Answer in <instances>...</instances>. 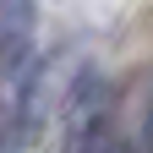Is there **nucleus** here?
<instances>
[{
    "mask_svg": "<svg viewBox=\"0 0 153 153\" xmlns=\"http://www.w3.org/2000/svg\"><path fill=\"white\" fill-rule=\"evenodd\" d=\"M38 11L33 0H0V115L27 120L38 93Z\"/></svg>",
    "mask_w": 153,
    "mask_h": 153,
    "instance_id": "obj_1",
    "label": "nucleus"
},
{
    "mask_svg": "<svg viewBox=\"0 0 153 153\" xmlns=\"http://www.w3.org/2000/svg\"><path fill=\"white\" fill-rule=\"evenodd\" d=\"M60 153H131V142H120L109 126H99V131H88L82 142H66Z\"/></svg>",
    "mask_w": 153,
    "mask_h": 153,
    "instance_id": "obj_2",
    "label": "nucleus"
},
{
    "mask_svg": "<svg viewBox=\"0 0 153 153\" xmlns=\"http://www.w3.org/2000/svg\"><path fill=\"white\" fill-rule=\"evenodd\" d=\"M142 148L153 153V99H148V109H142Z\"/></svg>",
    "mask_w": 153,
    "mask_h": 153,
    "instance_id": "obj_3",
    "label": "nucleus"
},
{
    "mask_svg": "<svg viewBox=\"0 0 153 153\" xmlns=\"http://www.w3.org/2000/svg\"><path fill=\"white\" fill-rule=\"evenodd\" d=\"M0 153H16V142H11V137H0Z\"/></svg>",
    "mask_w": 153,
    "mask_h": 153,
    "instance_id": "obj_4",
    "label": "nucleus"
}]
</instances>
